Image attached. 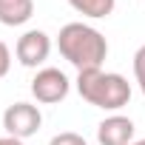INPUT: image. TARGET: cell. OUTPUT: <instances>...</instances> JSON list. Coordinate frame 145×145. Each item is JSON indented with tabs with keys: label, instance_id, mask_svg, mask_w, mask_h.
I'll return each instance as SVG.
<instances>
[{
	"label": "cell",
	"instance_id": "6da1fadb",
	"mask_svg": "<svg viewBox=\"0 0 145 145\" xmlns=\"http://www.w3.org/2000/svg\"><path fill=\"white\" fill-rule=\"evenodd\" d=\"M57 48L60 54L80 71H94V68H103V60L108 54V43L105 37L86 26V23H65L57 34Z\"/></svg>",
	"mask_w": 145,
	"mask_h": 145
},
{
	"label": "cell",
	"instance_id": "7a4b0ae2",
	"mask_svg": "<svg viewBox=\"0 0 145 145\" xmlns=\"http://www.w3.org/2000/svg\"><path fill=\"white\" fill-rule=\"evenodd\" d=\"M77 91L86 103L105 108V111H120L122 105H128L131 100V86L122 74H114V71H80L77 74Z\"/></svg>",
	"mask_w": 145,
	"mask_h": 145
},
{
	"label": "cell",
	"instance_id": "3957f363",
	"mask_svg": "<svg viewBox=\"0 0 145 145\" xmlns=\"http://www.w3.org/2000/svg\"><path fill=\"white\" fill-rule=\"evenodd\" d=\"M40 125H43V114L31 103H14L3 111V128H6L9 137L29 139L40 131Z\"/></svg>",
	"mask_w": 145,
	"mask_h": 145
},
{
	"label": "cell",
	"instance_id": "277c9868",
	"mask_svg": "<svg viewBox=\"0 0 145 145\" xmlns=\"http://www.w3.org/2000/svg\"><path fill=\"white\" fill-rule=\"evenodd\" d=\"M68 88H71V83H68V77L60 68H43L31 80V94L37 97V103H46V105L65 100Z\"/></svg>",
	"mask_w": 145,
	"mask_h": 145
},
{
	"label": "cell",
	"instance_id": "5b68a950",
	"mask_svg": "<svg viewBox=\"0 0 145 145\" xmlns=\"http://www.w3.org/2000/svg\"><path fill=\"white\" fill-rule=\"evenodd\" d=\"M17 60L26 65V68H37L40 63H46L48 60V51H51V40H48V34L46 31H40V29H31V31H26L20 40H17Z\"/></svg>",
	"mask_w": 145,
	"mask_h": 145
},
{
	"label": "cell",
	"instance_id": "8992f818",
	"mask_svg": "<svg viewBox=\"0 0 145 145\" xmlns=\"http://www.w3.org/2000/svg\"><path fill=\"white\" fill-rule=\"evenodd\" d=\"M97 139L100 145H131L134 139V122L128 117H105L100 125H97Z\"/></svg>",
	"mask_w": 145,
	"mask_h": 145
},
{
	"label": "cell",
	"instance_id": "52a82bcc",
	"mask_svg": "<svg viewBox=\"0 0 145 145\" xmlns=\"http://www.w3.org/2000/svg\"><path fill=\"white\" fill-rule=\"evenodd\" d=\"M34 14V0H0V23L23 26Z\"/></svg>",
	"mask_w": 145,
	"mask_h": 145
},
{
	"label": "cell",
	"instance_id": "ba28073f",
	"mask_svg": "<svg viewBox=\"0 0 145 145\" xmlns=\"http://www.w3.org/2000/svg\"><path fill=\"white\" fill-rule=\"evenodd\" d=\"M71 9L86 14V17H108L114 12V3L117 0H68Z\"/></svg>",
	"mask_w": 145,
	"mask_h": 145
},
{
	"label": "cell",
	"instance_id": "9c48e42d",
	"mask_svg": "<svg viewBox=\"0 0 145 145\" xmlns=\"http://www.w3.org/2000/svg\"><path fill=\"white\" fill-rule=\"evenodd\" d=\"M134 77L139 83V91L145 94V46H139L134 54Z\"/></svg>",
	"mask_w": 145,
	"mask_h": 145
},
{
	"label": "cell",
	"instance_id": "30bf717a",
	"mask_svg": "<svg viewBox=\"0 0 145 145\" xmlns=\"http://www.w3.org/2000/svg\"><path fill=\"white\" fill-rule=\"evenodd\" d=\"M48 145H86V139H83L80 134H74V131H63V134L51 137Z\"/></svg>",
	"mask_w": 145,
	"mask_h": 145
},
{
	"label": "cell",
	"instance_id": "8fae6325",
	"mask_svg": "<svg viewBox=\"0 0 145 145\" xmlns=\"http://www.w3.org/2000/svg\"><path fill=\"white\" fill-rule=\"evenodd\" d=\"M9 68H12V51H9V46L3 40H0V80L9 74Z\"/></svg>",
	"mask_w": 145,
	"mask_h": 145
},
{
	"label": "cell",
	"instance_id": "7c38bea8",
	"mask_svg": "<svg viewBox=\"0 0 145 145\" xmlns=\"http://www.w3.org/2000/svg\"><path fill=\"white\" fill-rule=\"evenodd\" d=\"M0 145H23V139H17V137H0Z\"/></svg>",
	"mask_w": 145,
	"mask_h": 145
},
{
	"label": "cell",
	"instance_id": "4fadbf2b",
	"mask_svg": "<svg viewBox=\"0 0 145 145\" xmlns=\"http://www.w3.org/2000/svg\"><path fill=\"white\" fill-rule=\"evenodd\" d=\"M131 145H145V139H137V142H131Z\"/></svg>",
	"mask_w": 145,
	"mask_h": 145
}]
</instances>
